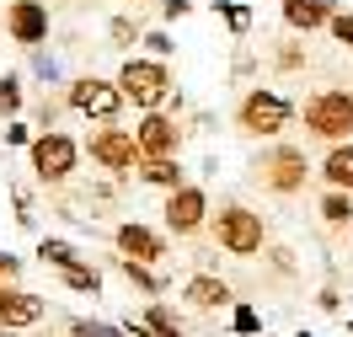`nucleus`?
Returning <instances> with one entry per match:
<instances>
[{
    "mask_svg": "<svg viewBox=\"0 0 353 337\" xmlns=\"http://www.w3.org/2000/svg\"><path fill=\"white\" fill-rule=\"evenodd\" d=\"M0 22H6V38H11L17 48H27V54L43 48L48 43V27H54L43 0H6V17H0Z\"/></svg>",
    "mask_w": 353,
    "mask_h": 337,
    "instance_id": "10",
    "label": "nucleus"
},
{
    "mask_svg": "<svg viewBox=\"0 0 353 337\" xmlns=\"http://www.w3.org/2000/svg\"><path fill=\"white\" fill-rule=\"evenodd\" d=\"M193 17V0H161V22H182Z\"/></svg>",
    "mask_w": 353,
    "mask_h": 337,
    "instance_id": "31",
    "label": "nucleus"
},
{
    "mask_svg": "<svg viewBox=\"0 0 353 337\" xmlns=\"http://www.w3.org/2000/svg\"><path fill=\"white\" fill-rule=\"evenodd\" d=\"M27 166H32V177L43 187H65L75 177V166H81V145L65 129H48V134H38L27 145Z\"/></svg>",
    "mask_w": 353,
    "mask_h": 337,
    "instance_id": "7",
    "label": "nucleus"
},
{
    "mask_svg": "<svg viewBox=\"0 0 353 337\" xmlns=\"http://www.w3.org/2000/svg\"><path fill=\"white\" fill-rule=\"evenodd\" d=\"M112 252L129 257V263L155 268V263H166V236H161L155 225H145V220H118L112 225Z\"/></svg>",
    "mask_w": 353,
    "mask_h": 337,
    "instance_id": "11",
    "label": "nucleus"
},
{
    "mask_svg": "<svg viewBox=\"0 0 353 337\" xmlns=\"http://www.w3.org/2000/svg\"><path fill=\"white\" fill-rule=\"evenodd\" d=\"M182 305H188V311H199V316L230 311V305H236V289L225 284L220 273H193V278L182 284Z\"/></svg>",
    "mask_w": 353,
    "mask_h": 337,
    "instance_id": "14",
    "label": "nucleus"
},
{
    "mask_svg": "<svg viewBox=\"0 0 353 337\" xmlns=\"http://www.w3.org/2000/svg\"><path fill=\"white\" fill-rule=\"evenodd\" d=\"M316 305H321L327 316H337V311H343V294H337V284H327V289L316 294Z\"/></svg>",
    "mask_w": 353,
    "mask_h": 337,
    "instance_id": "34",
    "label": "nucleus"
},
{
    "mask_svg": "<svg viewBox=\"0 0 353 337\" xmlns=\"http://www.w3.org/2000/svg\"><path fill=\"white\" fill-rule=\"evenodd\" d=\"M112 268H118V278H123L129 289L150 294V300H161V294H166V273L145 268V263H129V257H112Z\"/></svg>",
    "mask_w": 353,
    "mask_h": 337,
    "instance_id": "18",
    "label": "nucleus"
},
{
    "mask_svg": "<svg viewBox=\"0 0 353 337\" xmlns=\"http://www.w3.org/2000/svg\"><path fill=\"white\" fill-rule=\"evenodd\" d=\"M214 11H220V17H225V27H230L236 38H241V32H252V11H246L241 0H220Z\"/></svg>",
    "mask_w": 353,
    "mask_h": 337,
    "instance_id": "27",
    "label": "nucleus"
},
{
    "mask_svg": "<svg viewBox=\"0 0 353 337\" xmlns=\"http://www.w3.org/2000/svg\"><path fill=\"white\" fill-rule=\"evenodd\" d=\"M38 263H43V268H70V263H81V252H75V241H65V236H43V241H38Z\"/></svg>",
    "mask_w": 353,
    "mask_h": 337,
    "instance_id": "21",
    "label": "nucleus"
},
{
    "mask_svg": "<svg viewBox=\"0 0 353 337\" xmlns=\"http://www.w3.org/2000/svg\"><path fill=\"white\" fill-rule=\"evenodd\" d=\"M316 214H321L332 230H353V193H337V187H327V193L316 198Z\"/></svg>",
    "mask_w": 353,
    "mask_h": 337,
    "instance_id": "19",
    "label": "nucleus"
},
{
    "mask_svg": "<svg viewBox=\"0 0 353 337\" xmlns=\"http://www.w3.org/2000/svg\"><path fill=\"white\" fill-rule=\"evenodd\" d=\"M48 316V300L43 294L22 289V284H0V327L6 332H27Z\"/></svg>",
    "mask_w": 353,
    "mask_h": 337,
    "instance_id": "13",
    "label": "nucleus"
},
{
    "mask_svg": "<svg viewBox=\"0 0 353 337\" xmlns=\"http://www.w3.org/2000/svg\"><path fill=\"white\" fill-rule=\"evenodd\" d=\"M81 156H91L108 177H134L139 161H145V150H139L134 129H123V123H97V134L81 145Z\"/></svg>",
    "mask_w": 353,
    "mask_h": 337,
    "instance_id": "6",
    "label": "nucleus"
},
{
    "mask_svg": "<svg viewBox=\"0 0 353 337\" xmlns=\"http://www.w3.org/2000/svg\"><path fill=\"white\" fill-rule=\"evenodd\" d=\"M300 123H305V134L321 139V145H348L353 139V91H343V86L310 91L305 108H300Z\"/></svg>",
    "mask_w": 353,
    "mask_h": 337,
    "instance_id": "5",
    "label": "nucleus"
},
{
    "mask_svg": "<svg viewBox=\"0 0 353 337\" xmlns=\"http://www.w3.org/2000/svg\"><path fill=\"white\" fill-rule=\"evenodd\" d=\"M139 43L150 48V59H172V54H176V43H172V32H166V27H150Z\"/></svg>",
    "mask_w": 353,
    "mask_h": 337,
    "instance_id": "28",
    "label": "nucleus"
},
{
    "mask_svg": "<svg viewBox=\"0 0 353 337\" xmlns=\"http://www.w3.org/2000/svg\"><path fill=\"white\" fill-rule=\"evenodd\" d=\"M134 177L145 182V187H161V193H176L182 182H188V172H182V156H145L139 161V172Z\"/></svg>",
    "mask_w": 353,
    "mask_h": 337,
    "instance_id": "16",
    "label": "nucleus"
},
{
    "mask_svg": "<svg viewBox=\"0 0 353 337\" xmlns=\"http://www.w3.org/2000/svg\"><path fill=\"white\" fill-rule=\"evenodd\" d=\"M209 241L220 252H230V257H263L273 236H268V220L257 209L225 198L220 209H209Z\"/></svg>",
    "mask_w": 353,
    "mask_h": 337,
    "instance_id": "2",
    "label": "nucleus"
},
{
    "mask_svg": "<svg viewBox=\"0 0 353 337\" xmlns=\"http://www.w3.org/2000/svg\"><path fill=\"white\" fill-rule=\"evenodd\" d=\"M161 220H166V236H176V241L203 236V230H209V193H203L199 182H182L176 193H166Z\"/></svg>",
    "mask_w": 353,
    "mask_h": 337,
    "instance_id": "9",
    "label": "nucleus"
},
{
    "mask_svg": "<svg viewBox=\"0 0 353 337\" xmlns=\"http://www.w3.org/2000/svg\"><path fill=\"white\" fill-rule=\"evenodd\" d=\"M22 108H27L22 75H17V70H6V75H0V118L11 123V118H22Z\"/></svg>",
    "mask_w": 353,
    "mask_h": 337,
    "instance_id": "23",
    "label": "nucleus"
},
{
    "mask_svg": "<svg viewBox=\"0 0 353 337\" xmlns=\"http://www.w3.org/2000/svg\"><path fill=\"white\" fill-rule=\"evenodd\" d=\"M0 17H6V6H0Z\"/></svg>",
    "mask_w": 353,
    "mask_h": 337,
    "instance_id": "36",
    "label": "nucleus"
},
{
    "mask_svg": "<svg viewBox=\"0 0 353 337\" xmlns=\"http://www.w3.org/2000/svg\"><path fill=\"white\" fill-rule=\"evenodd\" d=\"M32 70H38V75H43V81H59V65H54V59H48L43 48H32Z\"/></svg>",
    "mask_w": 353,
    "mask_h": 337,
    "instance_id": "33",
    "label": "nucleus"
},
{
    "mask_svg": "<svg viewBox=\"0 0 353 337\" xmlns=\"http://www.w3.org/2000/svg\"><path fill=\"white\" fill-rule=\"evenodd\" d=\"M65 102H70V112H81L91 123H118L123 91L108 75H75V81H65Z\"/></svg>",
    "mask_w": 353,
    "mask_h": 337,
    "instance_id": "8",
    "label": "nucleus"
},
{
    "mask_svg": "<svg viewBox=\"0 0 353 337\" xmlns=\"http://www.w3.org/2000/svg\"><path fill=\"white\" fill-rule=\"evenodd\" d=\"M273 70H284V75L305 70V43H300V38H284V43H273Z\"/></svg>",
    "mask_w": 353,
    "mask_h": 337,
    "instance_id": "25",
    "label": "nucleus"
},
{
    "mask_svg": "<svg viewBox=\"0 0 353 337\" xmlns=\"http://www.w3.org/2000/svg\"><path fill=\"white\" fill-rule=\"evenodd\" d=\"M327 32H332V38H337V43L353 54V11H337V17L327 22Z\"/></svg>",
    "mask_w": 353,
    "mask_h": 337,
    "instance_id": "29",
    "label": "nucleus"
},
{
    "mask_svg": "<svg viewBox=\"0 0 353 337\" xmlns=\"http://www.w3.org/2000/svg\"><path fill=\"white\" fill-rule=\"evenodd\" d=\"M310 156L300 150V145H289V139H268L263 150L252 156V182L263 187V193H273V198H300L310 187Z\"/></svg>",
    "mask_w": 353,
    "mask_h": 337,
    "instance_id": "1",
    "label": "nucleus"
},
{
    "mask_svg": "<svg viewBox=\"0 0 353 337\" xmlns=\"http://www.w3.org/2000/svg\"><path fill=\"white\" fill-rule=\"evenodd\" d=\"M139 38H145V27L134 22V17H112V22H108V43L118 48V54H129Z\"/></svg>",
    "mask_w": 353,
    "mask_h": 337,
    "instance_id": "24",
    "label": "nucleus"
},
{
    "mask_svg": "<svg viewBox=\"0 0 353 337\" xmlns=\"http://www.w3.org/2000/svg\"><path fill=\"white\" fill-rule=\"evenodd\" d=\"M6 337H22V332H6Z\"/></svg>",
    "mask_w": 353,
    "mask_h": 337,
    "instance_id": "35",
    "label": "nucleus"
},
{
    "mask_svg": "<svg viewBox=\"0 0 353 337\" xmlns=\"http://www.w3.org/2000/svg\"><path fill=\"white\" fill-rule=\"evenodd\" d=\"M59 284L75 294H102V268L97 263H70V268H59Z\"/></svg>",
    "mask_w": 353,
    "mask_h": 337,
    "instance_id": "20",
    "label": "nucleus"
},
{
    "mask_svg": "<svg viewBox=\"0 0 353 337\" xmlns=\"http://www.w3.org/2000/svg\"><path fill=\"white\" fill-rule=\"evenodd\" d=\"M289 32H327V22L343 11V0H279Z\"/></svg>",
    "mask_w": 353,
    "mask_h": 337,
    "instance_id": "15",
    "label": "nucleus"
},
{
    "mask_svg": "<svg viewBox=\"0 0 353 337\" xmlns=\"http://www.w3.org/2000/svg\"><path fill=\"white\" fill-rule=\"evenodd\" d=\"M230 332H236V337H257V332H263V311L236 300V305H230Z\"/></svg>",
    "mask_w": 353,
    "mask_h": 337,
    "instance_id": "26",
    "label": "nucleus"
},
{
    "mask_svg": "<svg viewBox=\"0 0 353 337\" xmlns=\"http://www.w3.org/2000/svg\"><path fill=\"white\" fill-rule=\"evenodd\" d=\"M348 305H353V294H348Z\"/></svg>",
    "mask_w": 353,
    "mask_h": 337,
    "instance_id": "37",
    "label": "nucleus"
},
{
    "mask_svg": "<svg viewBox=\"0 0 353 337\" xmlns=\"http://www.w3.org/2000/svg\"><path fill=\"white\" fill-rule=\"evenodd\" d=\"M230 118H236V129H241L246 139H279L289 123H294V102L273 86H246Z\"/></svg>",
    "mask_w": 353,
    "mask_h": 337,
    "instance_id": "4",
    "label": "nucleus"
},
{
    "mask_svg": "<svg viewBox=\"0 0 353 337\" xmlns=\"http://www.w3.org/2000/svg\"><path fill=\"white\" fill-rule=\"evenodd\" d=\"M32 139H38V129H32V123H27V118H11V123H6V145H32Z\"/></svg>",
    "mask_w": 353,
    "mask_h": 337,
    "instance_id": "30",
    "label": "nucleus"
},
{
    "mask_svg": "<svg viewBox=\"0 0 353 337\" xmlns=\"http://www.w3.org/2000/svg\"><path fill=\"white\" fill-rule=\"evenodd\" d=\"M112 81H118V91H123V108H134V112H161L166 102H172V91H176L166 59H150V54H129Z\"/></svg>",
    "mask_w": 353,
    "mask_h": 337,
    "instance_id": "3",
    "label": "nucleus"
},
{
    "mask_svg": "<svg viewBox=\"0 0 353 337\" xmlns=\"http://www.w3.org/2000/svg\"><path fill=\"white\" fill-rule=\"evenodd\" d=\"M145 327H150V337H188V327L176 321V311H172V305H161V300L145 305Z\"/></svg>",
    "mask_w": 353,
    "mask_h": 337,
    "instance_id": "22",
    "label": "nucleus"
},
{
    "mask_svg": "<svg viewBox=\"0 0 353 337\" xmlns=\"http://www.w3.org/2000/svg\"><path fill=\"white\" fill-rule=\"evenodd\" d=\"M134 139H139V150H145V156H182L188 129H182V118H172V112H139Z\"/></svg>",
    "mask_w": 353,
    "mask_h": 337,
    "instance_id": "12",
    "label": "nucleus"
},
{
    "mask_svg": "<svg viewBox=\"0 0 353 337\" xmlns=\"http://www.w3.org/2000/svg\"><path fill=\"white\" fill-rule=\"evenodd\" d=\"M321 182L337 187V193H353V139L348 145H327V156H321Z\"/></svg>",
    "mask_w": 353,
    "mask_h": 337,
    "instance_id": "17",
    "label": "nucleus"
},
{
    "mask_svg": "<svg viewBox=\"0 0 353 337\" xmlns=\"http://www.w3.org/2000/svg\"><path fill=\"white\" fill-rule=\"evenodd\" d=\"M22 278V257L17 252H0V284H17Z\"/></svg>",
    "mask_w": 353,
    "mask_h": 337,
    "instance_id": "32",
    "label": "nucleus"
}]
</instances>
